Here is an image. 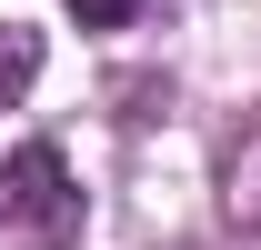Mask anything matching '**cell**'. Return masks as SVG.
<instances>
[{"mask_svg": "<svg viewBox=\"0 0 261 250\" xmlns=\"http://www.w3.org/2000/svg\"><path fill=\"white\" fill-rule=\"evenodd\" d=\"M31 80H40V30L31 20H0V110L31 90Z\"/></svg>", "mask_w": 261, "mask_h": 250, "instance_id": "cell-2", "label": "cell"}, {"mask_svg": "<svg viewBox=\"0 0 261 250\" xmlns=\"http://www.w3.org/2000/svg\"><path fill=\"white\" fill-rule=\"evenodd\" d=\"M70 10H81V30H121V20L141 10V0H70Z\"/></svg>", "mask_w": 261, "mask_h": 250, "instance_id": "cell-3", "label": "cell"}, {"mask_svg": "<svg viewBox=\"0 0 261 250\" xmlns=\"http://www.w3.org/2000/svg\"><path fill=\"white\" fill-rule=\"evenodd\" d=\"M91 210H81V180L50 140H20L0 160V250H81Z\"/></svg>", "mask_w": 261, "mask_h": 250, "instance_id": "cell-1", "label": "cell"}]
</instances>
